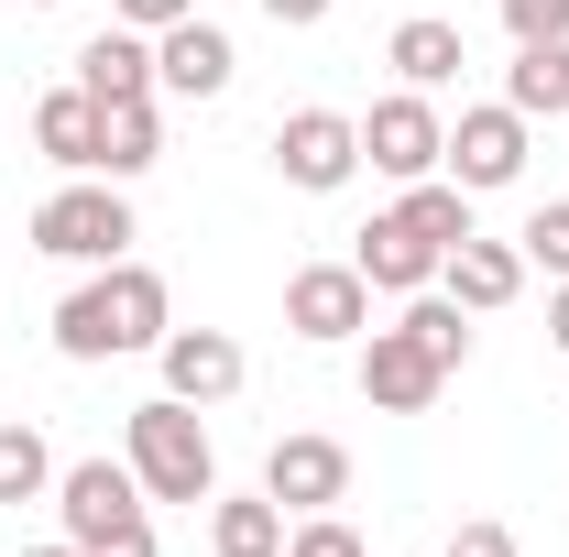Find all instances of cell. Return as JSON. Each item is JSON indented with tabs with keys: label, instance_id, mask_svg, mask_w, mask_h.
I'll return each instance as SVG.
<instances>
[{
	"label": "cell",
	"instance_id": "cell-1",
	"mask_svg": "<svg viewBox=\"0 0 569 557\" xmlns=\"http://www.w3.org/2000/svg\"><path fill=\"white\" fill-rule=\"evenodd\" d=\"M164 328H176V295H164V274L132 263V252L99 263V274L56 306V350H67V361H132V350H164Z\"/></svg>",
	"mask_w": 569,
	"mask_h": 557
},
{
	"label": "cell",
	"instance_id": "cell-2",
	"mask_svg": "<svg viewBox=\"0 0 569 557\" xmlns=\"http://www.w3.org/2000/svg\"><path fill=\"white\" fill-rule=\"evenodd\" d=\"M121 459H132L142 503H209V492H219V448H209V426H198V405H176V394L132 405Z\"/></svg>",
	"mask_w": 569,
	"mask_h": 557
},
{
	"label": "cell",
	"instance_id": "cell-3",
	"mask_svg": "<svg viewBox=\"0 0 569 557\" xmlns=\"http://www.w3.org/2000/svg\"><path fill=\"white\" fill-rule=\"evenodd\" d=\"M56 514H67L77 557H153V514H142L132 459H67L56 470Z\"/></svg>",
	"mask_w": 569,
	"mask_h": 557
},
{
	"label": "cell",
	"instance_id": "cell-4",
	"mask_svg": "<svg viewBox=\"0 0 569 557\" xmlns=\"http://www.w3.org/2000/svg\"><path fill=\"white\" fill-rule=\"evenodd\" d=\"M132 241H142V230H132V198H121L110 175H67V186L33 209V252H56V263H88V274H99V263H121Z\"/></svg>",
	"mask_w": 569,
	"mask_h": 557
},
{
	"label": "cell",
	"instance_id": "cell-5",
	"mask_svg": "<svg viewBox=\"0 0 569 557\" xmlns=\"http://www.w3.org/2000/svg\"><path fill=\"white\" fill-rule=\"evenodd\" d=\"M274 175L307 186V198H340L361 175V121L351 110H284L274 121Z\"/></svg>",
	"mask_w": 569,
	"mask_h": 557
},
{
	"label": "cell",
	"instance_id": "cell-6",
	"mask_svg": "<svg viewBox=\"0 0 569 557\" xmlns=\"http://www.w3.org/2000/svg\"><path fill=\"white\" fill-rule=\"evenodd\" d=\"M449 394V361L395 317V328H361V405H383V416H427Z\"/></svg>",
	"mask_w": 569,
	"mask_h": 557
},
{
	"label": "cell",
	"instance_id": "cell-7",
	"mask_svg": "<svg viewBox=\"0 0 569 557\" xmlns=\"http://www.w3.org/2000/svg\"><path fill=\"white\" fill-rule=\"evenodd\" d=\"M438 153H449V121H438V99H427V88L372 99V121H361V164H372V175L417 186V175H438Z\"/></svg>",
	"mask_w": 569,
	"mask_h": 557
},
{
	"label": "cell",
	"instance_id": "cell-8",
	"mask_svg": "<svg viewBox=\"0 0 569 557\" xmlns=\"http://www.w3.org/2000/svg\"><path fill=\"white\" fill-rule=\"evenodd\" d=\"M438 175H449V186H471V198L515 186V175H526V110H503V99L460 110V121H449V153H438Z\"/></svg>",
	"mask_w": 569,
	"mask_h": 557
},
{
	"label": "cell",
	"instance_id": "cell-9",
	"mask_svg": "<svg viewBox=\"0 0 569 557\" xmlns=\"http://www.w3.org/2000/svg\"><path fill=\"white\" fill-rule=\"evenodd\" d=\"M284 328L318 350H340L372 328V284H361V263H296L284 274Z\"/></svg>",
	"mask_w": 569,
	"mask_h": 557
},
{
	"label": "cell",
	"instance_id": "cell-10",
	"mask_svg": "<svg viewBox=\"0 0 569 557\" xmlns=\"http://www.w3.org/2000/svg\"><path fill=\"white\" fill-rule=\"evenodd\" d=\"M153 361H164V394H176V405H198V416H209V405H230V394H241V372H252L230 328H164V350H153Z\"/></svg>",
	"mask_w": 569,
	"mask_h": 557
},
{
	"label": "cell",
	"instance_id": "cell-11",
	"mask_svg": "<svg viewBox=\"0 0 569 557\" xmlns=\"http://www.w3.org/2000/svg\"><path fill=\"white\" fill-rule=\"evenodd\" d=\"M263 492L284 514H329V503H351V448L340 437H274L263 448Z\"/></svg>",
	"mask_w": 569,
	"mask_h": 557
},
{
	"label": "cell",
	"instance_id": "cell-12",
	"mask_svg": "<svg viewBox=\"0 0 569 557\" xmlns=\"http://www.w3.org/2000/svg\"><path fill=\"white\" fill-rule=\"evenodd\" d=\"M230 77H241V55H230V33H219V22L187 11V22H164V33H153V88H164V99H219Z\"/></svg>",
	"mask_w": 569,
	"mask_h": 557
},
{
	"label": "cell",
	"instance_id": "cell-13",
	"mask_svg": "<svg viewBox=\"0 0 569 557\" xmlns=\"http://www.w3.org/2000/svg\"><path fill=\"white\" fill-rule=\"evenodd\" d=\"M438 295H449V306H471V317H493V306H515V295H526V252L471 230V241L438 263Z\"/></svg>",
	"mask_w": 569,
	"mask_h": 557
},
{
	"label": "cell",
	"instance_id": "cell-14",
	"mask_svg": "<svg viewBox=\"0 0 569 557\" xmlns=\"http://www.w3.org/2000/svg\"><path fill=\"white\" fill-rule=\"evenodd\" d=\"M351 263H361V284H372V295H427L449 252H427L417 230H406V219L383 209V219H372V230H361V241H351Z\"/></svg>",
	"mask_w": 569,
	"mask_h": 557
},
{
	"label": "cell",
	"instance_id": "cell-15",
	"mask_svg": "<svg viewBox=\"0 0 569 557\" xmlns=\"http://www.w3.org/2000/svg\"><path fill=\"white\" fill-rule=\"evenodd\" d=\"M77 88L88 99H153V33H132V22L88 33L77 44Z\"/></svg>",
	"mask_w": 569,
	"mask_h": 557
},
{
	"label": "cell",
	"instance_id": "cell-16",
	"mask_svg": "<svg viewBox=\"0 0 569 557\" xmlns=\"http://www.w3.org/2000/svg\"><path fill=\"white\" fill-rule=\"evenodd\" d=\"M383 67L406 77V88H449V77L471 67V44H460V22H438V11H417V22H395V44H383Z\"/></svg>",
	"mask_w": 569,
	"mask_h": 557
},
{
	"label": "cell",
	"instance_id": "cell-17",
	"mask_svg": "<svg viewBox=\"0 0 569 557\" xmlns=\"http://www.w3.org/2000/svg\"><path fill=\"white\" fill-rule=\"evenodd\" d=\"M164 164V121H153V99H99V175L110 186H132Z\"/></svg>",
	"mask_w": 569,
	"mask_h": 557
},
{
	"label": "cell",
	"instance_id": "cell-18",
	"mask_svg": "<svg viewBox=\"0 0 569 557\" xmlns=\"http://www.w3.org/2000/svg\"><path fill=\"white\" fill-rule=\"evenodd\" d=\"M33 142H44V164H67V175H99V99H88V88H56V99H33Z\"/></svg>",
	"mask_w": 569,
	"mask_h": 557
},
{
	"label": "cell",
	"instance_id": "cell-19",
	"mask_svg": "<svg viewBox=\"0 0 569 557\" xmlns=\"http://www.w3.org/2000/svg\"><path fill=\"white\" fill-rule=\"evenodd\" d=\"M284 525L296 514H284L274 492H230V503L209 492V547L219 557H284Z\"/></svg>",
	"mask_w": 569,
	"mask_h": 557
},
{
	"label": "cell",
	"instance_id": "cell-20",
	"mask_svg": "<svg viewBox=\"0 0 569 557\" xmlns=\"http://www.w3.org/2000/svg\"><path fill=\"white\" fill-rule=\"evenodd\" d=\"M503 110H526V121H569V33H559V44H515V67H503Z\"/></svg>",
	"mask_w": 569,
	"mask_h": 557
},
{
	"label": "cell",
	"instance_id": "cell-21",
	"mask_svg": "<svg viewBox=\"0 0 569 557\" xmlns=\"http://www.w3.org/2000/svg\"><path fill=\"white\" fill-rule=\"evenodd\" d=\"M395 219L417 230L427 252H460V241H471V186H449V175H417V186L395 198Z\"/></svg>",
	"mask_w": 569,
	"mask_h": 557
},
{
	"label": "cell",
	"instance_id": "cell-22",
	"mask_svg": "<svg viewBox=\"0 0 569 557\" xmlns=\"http://www.w3.org/2000/svg\"><path fill=\"white\" fill-rule=\"evenodd\" d=\"M56 492V448L33 437V426H0V503L22 514V503H44Z\"/></svg>",
	"mask_w": 569,
	"mask_h": 557
},
{
	"label": "cell",
	"instance_id": "cell-23",
	"mask_svg": "<svg viewBox=\"0 0 569 557\" xmlns=\"http://www.w3.org/2000/svg\"><path fill=\"white\" fill-rule=\"evenodd\" d=\"M515 252H526V263H537V274L559 284V274H569V198H548V209L526 219V230H515Z\"/></svg>",
	"mask_w": 569,
	"mask_h": 557
},
{
	"label": "cell",
	"instance_id": "cell-24",
	"mask_svg": "<svg viewBox=\"0 0 569 557\" xmlns=\"http://www.w3.org/2000/svg\"><path fill=\"white\" fill-rule=\"evenodd\" d=\"M284 557H372V547H361L340 514H296V525H284Z\"/></svg>",
	"mask_w": 569,
	"mask_h": 557
},
{
	"label": "cell",
	"instance_id": "cell-25",
	"mask_svg": "<svg viewBox=\"0 0 569 557\" xmlns=\"http://www.w3.org/2000/svg\"><path fill=\"white\" fill-rule=\"evenodd\" d=\"M503 33H515V44H559V33H569V0H503Z\"/></svg>",
	"mask_w": 569,
	"mask_h": 557
},
{
	"label": "cell",
	"instance_id": "cell-26",
	"mask_svg": "<svg viewBox=\"0 0 569 557\" xmlns=\"http://www.w3.org/2000/svg\"><path fill=\"white\" fill-rule=\"evenodd\" d=\"M198 0H110V22H132V33H164V22H187Z\"/></svg>",
	"mask_w": 569,
	"mask_h": 557
},
{
	"label": "cell",
	"instance_id": "cell-27",
	"mask_svg": "<svg viewBox=\"0 0 569 557\" xmlns=\"http://www.w3.org/2000/svg\"><path fill=\"white\" fill-rule=\"evenodd\" d=\"M449 557H515V525L482 514V525H460V536H449Z\"/></svg>",
	"mask_w": 569,
	"mask_h": 557
},
{
	"label": "cell",
	"instance_id": "cell-28",
	"mask_svg": "<svg viewBox=\"0 0 569 557\" xmlns=\"http://www.w3.org/2000/svg\"><path fill=\"white\" fill-rule=\"evenodd\" d=\"M263 22H284V33H307V22H329V0H263Z\"/></svg>",
	"mask_w": 569,
	"mask_h": 557
},
{
	"label": "cell",
	"instance_id": "cell-29",
	"mask_svg": "<svg viewBox=\"0 0 569 557\" xmlns=\"http://www.w3.org/2000/svg\"><path fill=\"white\" fill-rule=\"evenodd\" d=\"M548 340L569 350V274H559V295H548Z\"/></svg>",
	"mask_w": 569,
	"mask_h": 557
},
{
	"label": "cell",
	"instance_id": "cell-30",
	"mask_svg": "<svg viewBox=\"0 0 569 557\" xmlns=\"http://www.w3.org/2000/svg\"><path fill=\"white\" fill-rule=\"evenodd\" d=\"M22 557H77V547H22Z\"/></svg>",
	"mask_w": 569,
	"mask_h": 557
},
{
	"label": "cell",
	"instance_id": "cell-31",
	"mask_svg": "<svg viewBox=\"0 0 569 557\" xmlns=\"http://www.w3.org/2000/svg\"><path fill=\"white\" fill-rule=\"evenodd\" d=\"M33 11H56V0H33Z\"/></svg>",
	"mask_w": 569,
	"mask_h": 557
}]
</instances>
